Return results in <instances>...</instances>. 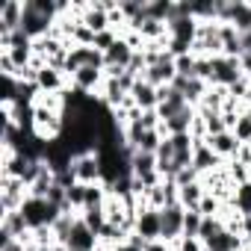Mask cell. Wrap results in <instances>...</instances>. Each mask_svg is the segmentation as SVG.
Segmentation results:
<instances>
[{
    "label": "cell",
    "mask_w": 251,
    "mask_h": 251,
    "mask_svg": "<svg viewBox=\"0 0 251 251\" xmlns=\"http://www.w3.org/2000/svg\"><path fill=\"white\" fill-rule=\"evenodd\" d=\"M68 251H77V248H68Z\"/></svg>",
    "instance_id": "484cf974"
},
{
    "label": "cell",
    "mask_w": 251,
    "mask_h": 251,
    "mask_svg": "<svg viewBox=\"0 0 251 251\" xmlns=\"http://www.w3.org/2000/svg\"><path fill=\"white\" fill-rule=\"evenodd\" d=\"M71 175L77 183H103V169H100V157L98 151H83V154H74L71 160Z\"/></svg>",
    "instance_id": "6da1fadb"
},
{
    "label": "cell",
    "mask_w": 251,
    "mask_h": 251,
    "mask_svg": "<svg viewBox=\"0 0 251 251\" xmlns=\"http://www.w3.org/2000/svg\"><path fill=\"white\" fill-rule=\"evenodd\" d=\"M21 21H24V0H3L0 3V36L21 30Z\"/></svg>",
    "instance_id": "52a82bcc"
},
{
    "label": "cell",
    "mask_w": 251,
    "mask_h": 251,
    "mask_svg": "<svg viewBox=\"0 0 251 251\" xmlns=\"http://www.w3.org/2000/svg\"><path fill=\"white\" fill-rule=\"evenodd\" d=\"M118 39H121V36H118L115 30H103V33H98V36H95V45H92V48H95V50H100V53H106Z\"/></svg>",
    "instance_id": "ffe728a7"
},
{
    "label": "cell",
    "mask_w": 251,
    "mask_h": 251,
    "mask_svg": "<svg viewBox=\"0 0 251 251\" xmlns=\"http://www.w3.org/2000/svg\"><path fill=\"white\" fill-rule=\"evenodd\" d=\"M145 251H175V245H169L166 239H154V242L145 245Z\"/></svg>",
    "instance_id": "cb8c5ba5"
},
{
    "label": "cell",
    "mask_w": 251,
    "mask_h": 251,
    "mask_svg": "<svg viewBox=\"0 0 251 251\" xmlns=\"http://www.w3.org/2000/svg\"><path fill=\"white\" fill-rule=\"evenodd\" d=\"M0 251H27V245L21 239H3L0 242Z\"/></svg>",
    "instance_id": "603a6c76"
},
{
    "label": "cell",
    "mask_w": 251,
    "mask_h": 251,
    "mask_svg": "<svg viewBox=\"0 0 251 251\" xmlns=\"http://www.w3.org/2000/svg\"><path fill=\"white\" fill-rule=\"evenodd\" d=\"M233 136H236L242 145H248V142H251V118H248L245 112H242V115L236 118V124H233Z\"/></svg>",
    "instance_id": "d6986e66"
},
{
    "label": "cell",
    "mask_w": 251,
    "mask_h": 251,
    "mask_svg": "<svg viewBox=\"0 0 251 251\" xmlns=\"http://www.w3.org/2000/svg\"><path fill=\"white\" fill-rule=\"evenodd\" d=\"M222 230H225V222H222V219H216V216H204L201 230H198V239L207 245V242H210V239H216Z\"/></svg>",
    "instance_id": "9a60e30c"
},
{
    "label": "cell",
    "mask_w": 251,
    "mask_h": 251,
    "mask_svg": "<svg viewBox=\"0 0 251 251\" xmlns=\"http://www.w3.org/2000/svg\"><path fill=\"white\" fill-rule=\"evenodd\" d=\"M27 198H30V189L21 177L0 175V207H3V213H18Z\"/></svg>",
    "instance_id": "7a4b0ae2"
},
{
    "label": "cell",
    "mask_w": 251,
    "mask_h": 251,
    "mask_svg": "<svg viewBox=\"0 0 251 251\" xmlns=\"http://www.w3.org/2000/svg\"><path fill=\"white\" fill-rule=\"evenodd\" d=\"M160 219H163V236L169 245H175L180 236H183V222H186V207L177 201V204H169L160 210Z\"/></svg>",
    "instance_id": "3957f363"
},
{
    "label": "cell",
    "mask_w": 251,
    "mask_h": 251,
    "mask_svg": "<svg viewBox=\"0 0 251 251\" xmlns=\"http://www.w3.org/2000/svg\"><path fill=\"white\" fill-rule=\"evenodd\" d=\"M68 248H77V251H95V248H98V233H95L83 219H77L74 227H71V236H68Z\"/></svg>",
    "instance_id": "30bf717a"
},
{
    "label": "cell",
    "mask_w": 251,
    "mask_h": 251,
    "mask_svg": "<svg viewBox=\"0 0 251 251\" xmlns=\"http://www.w3.org/2000/svg\"><path fill=\"white\" fill-rule=\"evenodd\" d=\"M222 210H225V201H219V198L210 195V192H207V195L201 198V204H198V213H201V216H216V219H219Z\"/></svg>",
    "instance_id": "e0dca14e"
},
{
    "label": "cell",
    "mask_w": 251,
    "mask_h": 251,
    "mask_svg": "<svg viewBox=\"0 0 251 251\" xmlns=\"http://www.w3.org/2000/svg\"><path fill=\"white\" fill-rule=\"evenodd\" d=\"M204 248H210V251H245V239L239 236V233H233V230H222L216 239H210Z\"/></svg>",
    "instance_id": "5bb4252c"
},
{
    "label": "cell",
    "mask_w": 251,
    "mask_h": 251,
    "mask_svg": "<svg viewBox=\"0 0 251 251\" xmlns=\"http://www.w3.org/2000/svg\"><path fill=\"white\" fill-rule=\"evenodd\" d=\"M80 219H83L95 233H100V227L106 225V213H103V207H86V210L80 213Z\"/></svg>",
    "instance_id": "2e32d148"
},
{
    "label": "cell",
    "mask_w": 251,
    "mask_h": 251,
    "mask_svg": "<svg viewBox=\"0 0 251 251\" xmlns=\"http://www.w3.org/2000/svg\"><path fill=\"white\" fill-rule=\"evenodd\" d=\"M225 166V160H219L213 151H210V145L207 142H198L195 145V154H192V169L201 175V177H207L210 172H216V169H222Z\"/></svg>",
    "instance_id": "9c48e42d"
},
{
    "label": "cell",
    "mask_w": 251,
    "mask_h": 251,
    "mask_svg": "<svg viewBox=\"0 0 251 251\" xmlns=\"http://www.w3.org/2000/svg\"><path fill=\"white\" fill-rule=\"evenodd\" d=\"M207 145H210V151L219 157V160H225V163H230V160H236V154H239V148H242V142L233 136V130H225V133H216V136H207L204 139Z\"/></svg>",
    "instance_id": "8992f818"
},
{
    "label": "cell",
    "mask_w": 251,
    "mask_h": 251,
    "mask_svg": "<svg viewBox=\"0 0 251 251\" xmlns=\"http://www.w3.org/2000/svg\"><path fill=\"white\" fill-rule=\"evenodd\" d=\"M130 98H133V103L145 112V109H157V103H160V95H157V86H151L148 80H136V86H133V92H130Z\"/></svg>",
    "instance_id": "8fae6325"
},
{
    "label": "cell",
    "mask_w": 251,
    "mask_h": 251,
    "mask_svg": "<svg viewBox=\"0 0 251 251\" xmlns=\"http://www.w3.org/2000/svg\"><path fill=\"white\" fill-rule=\"evenodd\" d=\"M175 77H177L175 56H172V59L157 62V65H148V68H145V74H142V80H148V83H151V86H157V89L172 86V83H175Z\"/></svg>",
    "instance_id": "ba28073f"
},
{
    "label": "cell",
    "mask_w": 251,
    "mask_h": 251,
    "mask_svg": "<svg viewBox=\"0 0 251 251\" xmlns=\"http://www.w3.org/2000/svg\"><path fill=\"white\" fill-rule=\"evenodd\" d=\"M112 251H145V245H133V242L124 239V242H121V245H115Z\"/></svg>",
    "instance_id": "d4e9b609"
},
{
    "label": "cell",
    "mask_w": 251,
    "mask_h": 251,
    "mask_svg": "<svg viewBox=\"0 0 251 251\" xmlns=\"http://www.w3.org/2000/svg\"><path fill=\"white\" fill-rule=\"evenodd\" d=\"M133 53H136V50H133L127 42L118 39V42L103 53V65H106V68H127V65H130V59H133Z\"/></svg>",
    "instance_id": "7c38bea8"
},
{
    "label": "cell",
    "mask_w": 251,
    "mask_h": 251,
    "mask_svg": "<svg viewBox=\"0 0 251 251\" xmlns=\"http://www.w3.org/2000/svg\"><path fill=\"white\" fill-rule=\"evenodd\" d=\"M145 242H154L163 236V219H160V210H151V207H142L136 210V230Z\"/></svg>",
    "instance_id": "5b68a950"
},
{
    "label": "cell",
    "mask_w": 251,
    "mask_h": 251,
    "mask_svg": "<svg viewBox=\"0 0 251 251\" xmlns=\"http://www.w3.org/2000/svg\"><path fill=\"white\" fill-rule=\"evenodd\" d=\"M195 62L198 56L195 53H183V56H175V68L180 77H195Z\"/></svg>",
    "instance_id": "ac0fdd59"
},
{
    "label": "cell",
    "mask_w": 251,
    "mask_h": 251,
    "mask_svg": "<svg viewBox=\"0 0 251 251\" xmlns=\"http://www.w3.org/2000/svg\"><path fill=\"white\" fill-rule=\"evenodd\" d=\"M245 77V71H242V65H239V59H233V56H213V80H210V86H233L236 80H242Z\"/></svg>",
    "instance_id": "277c9868"
},
{
    "label": "cell",
    "mask_w": 251,
    "mask_h": 251,
    "mask_svg": "<svg viewBox=\"0 0 251 251\" xmlns=\"http://www.w3.org/2000/svg\"><path fill=\"white\" fill-rule=\"evenodd\" d=\"M175 251H204V242L198 236H180L175 242Z\"/></svg>",
    "instance_id": "7402d4cb"
},
{
    "label": "cell",
    "mask_w": 251,
    "mask_h": 251,
    "mask_svg": "<svg viewBox=\"0 0 251 251\" xmlns=\"http://www.w3.org/2000/svg\"><path fill=\"white\" fill-rule=\"evenodd\" d=\"M201 222H204V216H201L198 210H186V222H183V236H198V230H201Z\"/></svg>",
    "instance_id": "44dd1931"
},
{
    "label": "cell",
    "mask_w": 251,
    "mask_h": 251,
    "mask_svg": "<svg viewBox=\"0 0 251 251\" xmlns=\"http://www.w3.org/2000/svg\"><path fill=\"white\" fill-rule=\"evenodd\" d=\"M204 195H207L204 180H192V183H186V186H177V201H180L186 210H198V204H201Z\"/></svg>",
    "instance_id": "4fadbf2b"
}]
</instances>
